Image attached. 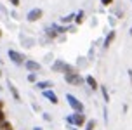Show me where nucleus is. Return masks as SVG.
<instances>
[{"instance_id": "obj_20", "label": "nucleus", "mask_w": 132, "mask_h": 130, "mask_svg": "<svg viewBox=\"0 0 132 130\" xmlns=\"http://www.w3.org/2000/svg\"><path fill=\"white\" fill-rule=\"evenodd\" d=\"M103 116H104V123L108 125V108H106V106L103 108Z\"/></svg>"}, {"instance_id": "obj_4", "label": "nucleus", "mask_w": 132, "mask_h": 130, "mask_svg": "<svg viewBox=\"0 0 132 130\" xmlns=\"http://www.w3.org/2000/svg\"><path fill=\"white\" fill-rule=\"evenodd\" d=\"M7 57H9V61H11L14 66H24V61H26L24 54L19 52V50H16V49H9V50H7Z\"/></svg>"}, {"instance_id": "obj_6", "label": "nucleus", "mask_w": 132, "mask_h": 130, "mask_svg": "<svg viewBox=\"0 0 132 130\" xmlns=\"http://www.w3.org/2000/svg\"><path fill=\"white\" fill-rule=\"evenodd\" d=\"M44 18V11L40 9V7H33V9H30L26 14V21L28 23H37V21H40Z\"/></svg>"}, {"instance_id": "obj_24", "label": "nucleus", "mask_w": 132, "mask_h": 130, "mask_svg": "<svg viewBox=\"0 0 132 130\" xmlns=\"http://www.w3.org/2000/svg\"><path fill=\"white\" fill-rule=\"evenodd\" d=\"M4 106H5V104H4V101L0 99V109H4Z\"/></svg>"}, {"instance_id": "obj_15", "label": "nucleus", "mask_w": 132, "mask_h": 130, "mask_svg": "<svg viewBox=\"0 0 132 130\" xmlns=\"http://www.w3.org/2000/svg\"><path fill=\"white\" fill-rule=\"evenodd\" d=\"M96 125H97V122H96L94 118H90V120H87V123L84 125V130H96Z\"/></svg>"}, {"instance_id": "obj_17", "label": "nucleus", "mask_w": 132, "mask_h": 130, "mask_svg": "<svg viewBox=\"0 0 132 130\" xmlns=\"http://www.w3.org/2000/svg\"><path fill=\"white\" fill-rule=\"evenodd\" d=\"M0 130H14V127H12V123H11L9 120H5L4 123L0 125Z\"/></svg>"}, {"instance_id": "obj_1", "label": "nucleus", "mask_w": 132, "mask_h": 130, "mask_svg": "<svg viewBox=\"0 0 132 130\" xmlns=\"http://www.w3.org/2000/svg\"><path fill=\"white\" fill-rule=\"evenodd\" d=\"M63 78H64V82L68 85H73V87H82V85H85V78L80 75L77 66H73L70 71H66L64 75H63Z\"/></svg>"}, {"instance_id": "obj_30", "label": "nucleus", "mask_w": 132, "mask_h": 130, "mask_svg": "<svg viewBox=\"0 0 132 130\" xmlns=\"http://www.w3.org/2000/svg\"><path fill=\"white\" fill-rule=\"evenodd\" d=\"M0 90H4V87H2V85H0Z\"/></svg>"}, {"instance_id": "obj_12", "label": "nucleus", "mask_w": 132, "mask_h": 130, "mask_svg": "<svg viewBox=\"0 0 132 130\" xmlns=\"http://www.w3.org/2000/svg\"><path fill=\"white\" fill-rule=\"evenodd\" d=\"M35 89L42 92V90H47V89H54V83L51 80H40V82L35 83Z\"/></svg>"}, {"instance_id": "obj_7", "label": "nucleus", "mask_w": 132, "mask_h": 130, "mask_svg": "<svg viewBox=\"0 0 132 130\" xmlns=\"http://www.w3.org/2000/svg\"><path fill=\"white\" fill-rule=\"evenodd\" d=\"M24 70H26L28 73H40V70H42V64H40L38 61L26 59V61H24Z\"/></svg>"}, {"instance_id": "obj_25", "label": "nucleus", "mask_w": 132, "mask_h": 130, "mask_svg": "<svg viewBox=\"0 0 132 130\" xmlns=\"http://www.w3.org/2000/svg\"><path fill=\"white\" fill-rule=\"evenodd\" d=\"M33 130H44L42 127H33Z\"/></svg>"}, {"instance_id": "obj_22", "label": "nucleus", "mask_w": 132, "mask_h": 130, "mask_svg": "<svg viewBox=\"0 0 132 130\" xmlns=\"http://www.w3.org/2000/svg\"><path fill=\"white\" fill-rule=\"evenodd\" d=\"M9 2H11V5L16 7V9H18V7L21 5V0H9Z\"/></svg>"}, {"instance_id": "obj_3", "label": "nucleus", "mask_w": 132, "mask_h": 130, "mask_svg": "<svg viewBox=\"0 0 132 130\" xmlns=\"http://www.w3.org/2000/svg\"><path fill=\"white\" fill-rule=\"evenodd\" d=\"M66 102H68V106L73 109V113H85V106H84V102H82L77 96L66 94Z\"/></svg>"}, {"instance_id": "obj_23", "label": "nucleus", "mask_w": 132, "mask_h": 130, "mask_svg": "<svg viewBox=\"0 0 132 130\" xmlns=\"http://www.w3.org/2000/svg\"><path fill=\"white\" fill-rule=\"evenodd\" d=\"M127 75H129V82H130V87H132V70L130 68L127 70Z\"/></svg>"}, {"instance_id": "obj_8", "label": "nucleus", "mask_w": 132, "mask_h": 130, "mask_svg": "<svg viewBox=\"0 0 132 130\" xmlns=\"http://www.w3.org/2000/svg\"><path fill=\"white\" fill-rule=\"evenodd\" d=\"M42 96L49 101L51 104H54V106H57L59 104V97H57V94L54 92V89H47V90H42Z\"/></svg>"}, {"instance_id": "obj_27", "label": "nucleus", "mask_w": 132, "mask_h": 130, "mask_svg": "<svg viewBox=\"0 0 132 130\" xmlns=\"http://www.w3.org/2000/svg\"><path fill=\"white\" fill-rule=\"evenodd\" d=\"M2 37H4V31H2V28H0V38H2Z\"/></svg>"}, {"instance_id": "obj_2", "label": "nucleus", "mask_w": 132, "mask_h": 130, "mask_svg": "<svg viewBox=\"0 0 132 130\" xmlns=\"http://www.w3.org/2000/svg\"><path fill=\"white\" fill-rule=\"evenodd\" d=\"M89 118L85 116V113H70L64 116V122L70 127H77V128H84V125L87 123Z\"/></svg>"}, {"instance_id": "obj_14", "label": "nucleus", "mask_w": 132, "mask_h": 130, "mask_svg": "<svg viewBox=\"0 0 132 130\" xmlns=\"http://www.w3.org/2000/svg\"><path fill=\"white\" fill-rule=\"evenodd\" d=\"M99 90H101V96H103V101L106 104L110 102V92H108V87L106 85H99Z\"/></svg>"}, {"instance_id": "obj_28", "label": "nucleus", "mask_w": 132, "mask_h": 130, "mask_svg": "<svg viewBox=\"0 0 132 130\" xmlns=\"http://www.w3.org/2000/svg\"><path fill=\"white\" fill-rule=\"evenodd\" d=\"M4 76V71H2V68H0V78Z\"/></svg>"}, {"instance_id": "obj_19", "label": "nucleus", "mask_w": 132, "mask_h": 130, "mask_svg": "<svg viewBox=\"0 0 132 130\" xmlns=\"http://www.w3.org/2000/svg\"><path fill=\"white\" fill-rule=\"evenodd\" d=\"M5 120H7V118H5V111H4V109H0V125L4 123Z\"/></svg>"}, {"instance_id": "obj_29", "label": "nucleus", "mask_w": 132, "mask_h": 130, "mask_svg": "<svg viewBox=\"0 0 132 130\" xmlns=\"http://www.w3.org/2000/svg\"><path fill=\"white\" fill-rule=\"evenodd\" d=\"M129 35H130V37H132V26H130V30H129Z\"/></svg>"}, {"instance_id": "obj_16", "label": "nucleus", "mask_w": 132, "mask_h": 130, "mask_svg": "<svg viewBox=\"0 0 132 130\" xmlns=\"http://www.w3.org/2000/svg\"><path fill=\"white\" fill-rule=\"evenodd\" d=\"M28 82H30V83H37V82H38V73H28Z\"/></svg>"}, {"instance_id": "obj_5", "label": "nucleus", "mask_w": 132, "mask_h": 130, "mask_svg": "<svg viewBox=\"0 0 132 130\" xmlns=\"http://www.w3.org/2000/svg\"><path fill=\"white\" fill-rule=\"evenodd\" d=\"M73 64H70V63H66L64 59H56V61H52V64H51V70H52L54 73H61V75H64L70 68H71Z\"/></svg>"}, {"instance_id": "obj_11", "label": "nucleus", "mask_w": 132, "mask_h": 130, "mask_svg": "<svg viewBox=\"0 0 132 130\" xmlns=\"http://www.w3.org/2000/svg\"><path fill=\"white\" fill-rule=\"evenodd\" d=\"M85 85L90 89L92 92H96V90H99V83H97V80L94 78V75H85Z\"/></svg>"}, {"instance_id": "obj_26", "label": "nucleus", "mask_w": 132, "mask_h": 130, "mask_svg": "<svg viewBox=\"0 0 132 130\" xmlns=\"http://www.w3.org/2000/svg\"><path fill=\"white\" fill-rule=\"evenodd\" d=\"M70 130H80V128H77V127H70Z\"/></svg>"}, {"instance_id": "obj_13", "label": "nucleus", "mask_w": 132, "mask_h": 130, "mask_svg": "<svg viewBox=\"0 0 132 130\" xmlns=\"http://www.w3.org/2000/svg\"><path fill=\"white\" fill-rule=\"evenodd\" d=\"M84 21H85V11H84V9H80V11L75 12V21H73V23L78 26V24H82Z\"/></svg>"}, {"instance_id": "obj_9", "label": "nucleus", "mask_w": 132, "mask_h": 130, "mask_svg": "<svg viewBox=\"0 0 132 130\" xmlns=\"http://www.w3.org/2000/svg\"><path fill=\"white\" fill-rule=\"evenodd\" d=\"M115 40H117V30H110V31L104 35V38H103V49L106 50V49L111 45Z\"/></svg>"}, {"instance_id": "obj_18", "label": "nucleus", "mask_w": 132, "mask_h": 130, "mask_svg": "<svg viewBox=\"0 0 132 130\" xmlns=\"http://www.w3.org/2000/svg\"><path fill=\"white\" fill-rule=\"evenodd\" d=\"M99 4L103 7H110V5H113V0H99Z\"/></svg>"}, {"instance_id": "obj_10", "label": "nucleus", "mask_w": 132, "mask_h": 130, "mask_svg": "<svg viewBox=\"0 0 132 130\" xmlns=\"http://www.w3.org/2000/svg\"><path fill=\"white\" fill-rule=\"evenodd\" d=\"M7 89H9V92H11V96H12V99L16 101V102H21V101H23V99H21L19 90H18V87H16V85H14L11 80L7 82Z\"/></svg>"}, {"instance_id": "obj_21", "label": "nucleus", "mask_w": 132, "mask_h": 130, "mask_svg": "<svg viewBox=\"0 0 132 130\" xmlns=\"http://www.w3.org/2000/svg\"><path fill=\"white\" fill-rule=\"evenodd\" d=\"M42 118H44L45 122H52V116H51L49 113H42Z\"/></svg>"}]
</instances>
